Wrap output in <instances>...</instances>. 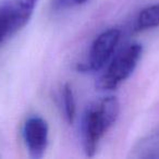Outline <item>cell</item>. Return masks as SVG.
<instances>
[{
	"mask_svg": "<svg viewBox=\"0 0 159 159\" xmlns=\"http://www.w3.org/2000/svg\"><path fill=\"white\" fill-rule=\"evenodd\" d=\"M119 113L120 104L115 96L100 98L87 108L82 122L83 149L87 157L96 154L100 139L116 123Z\"/></svg>",
	"mask_w": 159,
	"mask_h": 159,
	"instance_id": "1",
	"label": "cell"
},
{
	"mask_svg": "<svg viewBox=\"0 0 159 159\" xmlns=\"http://www.w3.org/2000/svg\"><path fill=\"white\" fill-rule=\"evenodd\" d=\"M143 52L141 44H130L122 49L108 64L105 72L96 82V87L100 91L116 89L128 80L134 72Z\"/></svg>",
	"mask_w": 159,
	"mask_h": 159,
	"instance_id": "2",
	"label": "cell"
},
{
	"mask_svg": "<svg viewBox=\"0 0 159 159\" xmlns=\"http://www.w3.org/2000/svg\"><path fill=\"white\" fill-rule=\"evenodd\" d=\"M39 0H0V45L29 23Z\"/></svg>",
	"mask_w": 159,
	"mask_h": 159,
	"instance_id": "3",
	"label": "cell"
},
{
	"mask_svg": "<svg viewBox=\"0 0 159 159\" xmlns=\"http://www.w3.org/2000/svg\"><path fill=\"white\" fill-rule=\"evenodd\" d=\"M120 37L121 31L115 27L106 30L100 35H98L91 47L86 63H83L81 66H79V70L92 72H98L102 70L115 53L116 48L120 42Z\"/></svg>",
	"mask_w": 159,
	"mask_h": 159,
	"instance_id": "4",
	"label": "cell"
},
{
	"mask_svg": "<svg viewBox=\"0 0 159 159\" xmlns=\"http://www.w3.org/2000/svg\"><path fill=\"white\" fill-rule=\"evenodd\" d=\"M49 128L43 118L35 116L26 120L23 126V137L32 158L39 159L45 155L48 146Z\"/></svg>",
	"mask_w": 159,
	"mask_h": 159,
	"instance_id": "5",
	"label": "cell"
},
{
	"mask_svg": "<svg viewBox=\"0 0 159 159\" xmlns=\"http://www.w3.org/2000/svg\"><path fill=\"white\" fill-rule=\"evenodd\" d=\"M133 158H159V130L147 135L139 142L131 150Z\"/></svg>",
	"mask_w": 159,
	"mask_h": 159,
	"instance_id": "6",
	"label": "cell"
},
{
	"mask_svg": "<svg viewBox=\"0 0 159 159\" xmlns=\"http://www.w3.org/2000/svg\"><path fill=\"white\" fill-rule=\"evenodd\" d=\"M159 26V3H155L149 7L143 9L139 12L136 19V30L145 31V30L154 29Z\"/></svg>",
	"mask_w": 159,
	"mask_h": 159,
	"instance_id": "7",
	"label": "cell"
},
{
	"mask_svg": "<svg viewBox=\"0 0 159 159\" xmlns=\"http://www.w3.org/2000/svg\"><path fill=\"white\" fill-rule=\"evenodd\" d=\"M62 97H63L62 99H63L64 115H66V118L69 123H72L74 121V117H75V99L71 85L66 84L63 86Z\"/></svg>",
	"mask_w": 159,
	"mask_h": 159,
	"instance_id": "8",
	"label": "cell"
},
{
	"mask_svg": "<svg viewBox=\"0 0 159 159\" xmlns=\"http://www.w3.org/2000/svg\"><path fill=\"white\" fill-rule=\"evenodd\" d=\"M89 0H52V6L55 9L61 10L66 9V8H72L75 6L83 5L87 2Z\"/></svg>",
	"mask_w": 159,
	"mask_h": 159,
	"instance_id": "9",
	"label": "cell"
}]
</instances>
